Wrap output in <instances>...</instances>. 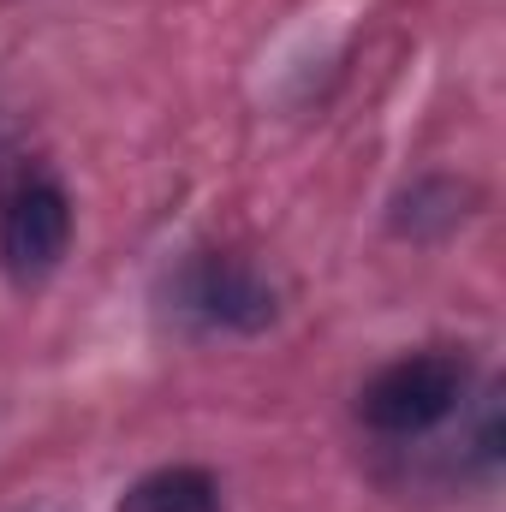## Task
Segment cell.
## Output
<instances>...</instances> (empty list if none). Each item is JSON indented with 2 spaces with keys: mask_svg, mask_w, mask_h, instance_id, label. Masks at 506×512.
<instances>
[{
  "mask_svg": "<svg viewBox=\"0 0 506 512\" xmlns=\"http://www.w3.org/2000/svg\"><path fill=\"white\" fill-rule=\"evenodd\" d=\"M179 310L221 334H256L274 322V286L227 251H197L179 268Z\"/></svg>",
  "mask_w": 506,
  "mask_h": 512,
  "instance_id": "3957f363",
  "label": "cell"
},
{
  "mask_svg": "<svg viewBox=\"0 0 506 512\" xmlns=\"http://www.w3.org/2000/svg\"><path fill=\"white\" fill-rule=\"evenodd\" d=\"M120 512H221V483L203 465H161L120 495Z\"/></svg>",
  "mask_w": 506,
  "mask_h": 512,
  "instance_id": "277c9868",
  "label": "cell"
},
{
  "mask_svg": "<svg viewBox=\"0 0 506 512\" xmlns=\"http://www.w3.org/2000/svg\"><path fill=\"white\" fill-rule=\"evenodd\" d=\"M471 393V364L453 352H411L381 364L358 393V417L364 429H376L387 441H417L429 429H441Z\"/></svg>",
  "mask_w": 506,
  "mask_h": 512,
  "instance_id": "7a4b0ae2",
  "label": "cell"
},
{
  "mask_svg": "<svg viewBox=\"0 0 506 512\" xmlns=\"http://www.w3.org/2000/svg\"><path fill=\"white\" fill-rule=\"evenodd\" d=\"M72 251V197L42 155L0 149V268L42 286Z\"/></svg>",
  "mask_w": 506,
  "mask_h": 512,
  "instance_id": "6da1fadb",
  "label": "cell"
}]
</instances>
